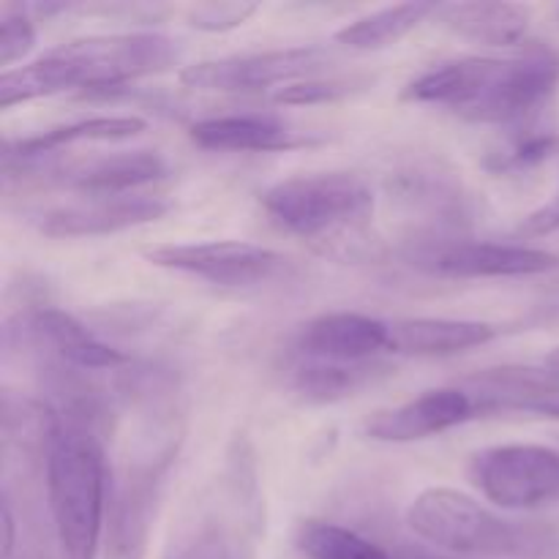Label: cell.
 I'll use <instances>...</instances> for the list:
<instances>
[{
  "instance_id": "83f0119b",
  "label": "cell",
  "mask_w": 559,
  "mask_h": 559,
  "mask_svg": "<svg viewBox=\"0 0 559 559\" xmlns=\"http://www.w3.org/2000/svg\"><path fill=\"white\" fill-rule=\"evenodd\" d=\"M546 366H551V369L559 371V347H555L549 355H546Z\"/></svg>"
},
{
  "instance_id": "5bb4252c",
  "label": "cell",
  "mask_w": 559,
  "mask_h": 559,
  "mask_svg": "<svg viewBox=\"0 0 559 559\" xmlns=\"http://www.w3.org/2000/svg\"><path fill=\"white\" fill-rule=\"evenodd\" d=\"M500 328L480 320H451V317H407L391 322L388 349L409 358H448L495 342Z\"/></svg>"
},
{
  "instance_id": "52a82bcc",
  "label": "cell",
  "mask_w": 559,
  "mask_h": 559,
  "mask_svg": "<svg viewBox=\"0 0 559 559\" xmlns=\"http://www.w3.org/2000/svg\"><path fill=\"white\" fill-rule=\"evenodd\" d=\"M407 262L442 278H519L549 273L559 260L549 251L486 240H420L409 246Z\"/></svg>"
},
{
  "instance_id": "ffe728a7",
  "label": "cell",
  "mask_w": 559,
  "mask_h": 559,
  "mask_svg": "<svg viewBox=\"0 0 559 559\" xmlns=\"http://www.w3.org/2000/svg\"><path fill=\"white\" fill-rule=\"evenodd\" d=\"M440 3H396L377 9L371 14L347 22L342 31L333 33V41L358 52H374L402 41L415 31L426 16H437Z\"/></svg>"
},
{
  "instance_id": "5b68a950",
  "label": "cell",
  "mask_w": 559,
  "mask_h": 559,
  "mask_svg": "<svg viewBox=\"0 0 559 559\" xmlns=\"http://www.w3.org/2000/svg\"><path fill=\"white\" fill-rule=\"evenodd\" d=\"M260 202L278 227L306 240L355 233L374 213V194L355 173L295 175L262 191Z\"/></svg>"
},
{
  "instance_id": "4316f807",
  "label": "cell",
  "mask_w": 559,
  "mask_h": 559,
  "mask_svg": "<svg viewBox=\"0 0 559 559\" xmlns=\"http://www.w3.org/2000/svg\"><path fill=\"white\" fill-rule=\"evenodd\" d=\"M538 415H546V418H559V402L549 404V407H540Z\"/></svg>"
},
{
  "instance_id": "9a60e30c",
  "label": "cell",
  "mask_w": 559,
  "mask_h": 559,
  "mask_svg": "<svg viewBox=\"0 0 559 559\" xmlns=\"http://www.w3.org/2000/svg\"><path fill=\"white\" fill-rule=\"evenodd\" d=\"M478 409H530L559 402V371L551 366H500L467 377Z\"/></svg>"
},
{
  "instance_id": "277c9868",
  "label": "cell",
  "mask_w": 559,
  "mask_h": 559,
  "mask_svg": "<svg viewBox=\"0 0 559 559\" xmlns=\"http://www.w3.org/2000/svg\"><path fill=\"white\" fill-rule=\"evenodd\" d=\"M407 527L424 544L459 557L559 559V533L500 516L448 486L424 489L407 508Z\"/></svg>"
},
{
  "instance_id": "7a4b0ae2",
  "label": "cell",
  "mask_w": 559,
  "mask_h": 559,
  "mask_svg": "<svg viewBox=\"0 0 559 559\" xmlns=\"http://www.w3.org/2000/svg\"><path fill=\"white\" fill-rule=\"evenodd\" d=\"M180 49L164 33H98L58 44L0 74V109L63 91H107L178 63Z\"/></svg>"
},
{
  "instance_id": "8fae6325",
  "label": "cell",
  "mask_w": 559,
  "mask_h": 559,
  "mask_svg": "<svg viewBox=\"0 0 559 559\" xmlns=\"http://www.w3.org/2000/svg\"><path fill=\"white\" fill-rule=\"evenodd\" d=\"M475 413L478 407L467 391L437 388L399 407L374 413L366 420V435L377 442H418L467 424Z\"/></svg>"
},
{
  "instance_id": "e0dca14e",
  "label": "cell",
  "mask_w": 559,
  "mask_h": 559,
  "mask_svg": "<svg viewBox=\"0 0 559 559\" xmlns=\"http://www.w3.org/2000/svg\"><path fill=\"white\" fill-rule=\"evenodd\" d=\"M437 20L484 47H516L530 31V9L519 3H440Z\"/></svg>"
},
{
  "instance_id": "7c38bea8",
  "label": "cell",
  "mask_w": 559,
  "mask_h": 559,
  "mask_svg": "<svg viewBox=\"0 0 559 559\" xmlns=\"http://www.w3.org/2000/svg\"><path fill=\"white\" fill-rule=\"evenodd\" d=\"M391 342V322L358 311H328L306 322L295 336V347L306 360L364 364L374 360Z\"/></svg>"
},
{
  "instance_id": "30bf717a",
  "label": "cell",
  "mask_w": 559,
  "mask_h": 559,
  "mask_svg": "<svg viewBox=\"0 0 559 559\" xmlns=\"http://www.w3.org/2000/svg\"><path fill=\"white\" fill-rule=\"evenodd\" d=\"M167 213L169 202L162 197H91L87 202L44 211L38 216V233L47 238H98V235L126 233V229L158 222Z\"/></svg>"
},
{
  "instance_id": "ac0fdd59",
  "label": "cell",
  "mask_w": 559,
  "mask_h": 559,
  "mask_svg": "<svg viewBox=\"0 0 559 559\" xmlns=\"http://www.w3.org/2000/svg\"><path fill=\"white\" fill-rule=\"evenodd\" d=\"M167 175V162L156 151H120L82 164L69 175V183L91 197H120Z\"/></svg>"
},
{
  "instance_id": "484cf974",
  "label": "cell",
  "mask_w": 559,
  "mask_h": 559,
  "mask_svg": "<svg viewBox=\"0 0 559 559\" xmlns=\"http://www.w3.org/2000/svg\"><path fill=\"white\" fill-rule=\"evenodd\" d=\"M16 549V519L11 511L9 495L3 497V559H14Z\"/></svg>"
},
{
  "instance_id": "7402d4cb",
  "label": "cell",
  "mask_w": 559,
  "mask_h": 559,
  "mask_svg": "<svg viewBox=\"0 0 559 559\" xmlns=\"http://www.w3.org/2000/svg\"><path fill=\"white\" fill-rule=\"evenodd\" d=\"M36 47V25L22 5H5L0 16V66L3 71L25 60Z\"/></svg>"
},
{
  "instance_id": "d4e9b609",
  "label": "cell",
  "mask_w": 559,
  "mask_h": 559,
  "mask_svg": "<svg viewBox=\"0 0 559 559\" xmlns=\"http://www.w3.org/2000/svg\"><path fill=\"white\" fill-rule=\"evenodd\" d=\"M522 238H546V235L559 233V189L540 207L522 218L516 229Z\"/></svg>"
},
{
  "instance_id": "3957f363",
  "label": "cell",
  "mask_w": 559,
  "mask_h": 559,
  "mask_svg": "<svg viewBox=\"0 0 559 559\" xmlns=\"http://www.w3.org/2000/svg\"><path fill=\"white\" fill-rule=\"evenodd\" d=\"M107 459L80 413L55 415L47 431V500L66 559H96L107 511Z\"/></svg>"
},
{
  "instance_id": "6da1fadb",
  "label": "cell",
  "mask_w": 559,
  "mask_h": 559,
  "mask_svg": "<svg viewBox=\"0 0 559 559\" xmlns=\"http://www.w3.org/2000/svg\"><path fill=\"white\" fill-rule=\"evenodd\" d=\"M559 93V52L535 44L516 58L462 55L415 76L404 102L435 104L469 123L506 126L516 134L555 126L546 115Z\"/></svg>"
},
{
  "instance_id": "9c48e42d",
  "label": "cell",
  "mask_w": 559,
  "mask_h": 559,
  "mask_svg": "<svg viewBox=\"0 0 559 559\" xmlns=\"http://www.w3.org/2000/svg\"><path fill=\"white\" fill-rule=\"evenodd\" d=\"M325 60V49L320 47H289L267 49V52L227 55V58L202 60L180 71V85L191 91L213 93H251L267 91L273 85H289L298 76Z\"/></svg>"
},
{
  "instance_id": "8992f818",
  "label": "cell",
  "mask_w": 559,
  "mask_h": 559,
  "mask_svg": "<svg viewBox=\"0 0 559 559\" xmlns=\"http://www.w3.org/2000/svg\"><path fill=\"white\" fill-rule=\"evenodd\" d=\"M469 480L502 511H538L559 502V451L533 442L484 448L469 462Z\"/></svg>"
},
{
  "instance_id": "4fadbf2b",
  "label": "cell",
  "mask_w": 559,
  "mask_h": 559,
  "mask_svg": "<svg viewBox=\"0 0 559 559\" xmlns=\"http://www.w3.org/2000/svg\"><path fill=\"white\" fill-rule=\"evenodd\" d=\"M189 136L194 145L218 153H276L311 142L273 115L257 112L202 118L189 126Z\"/></svg>"
},
{
  "instance_id": "603a6c76",
  "label": "cell",
  "mask_w": 559,
  "mask_h": 559,
  "mask_svg": "<svg viewBox=\"0 0 559 559\" xmlns=\"http://www.w3.org/2000/svg\"><path fill=\"white\" fill-rule=\"evenodd\" d=\"M257 14V3H200L191 5L186 22L202 33H227L246 25Z\"/></svg>"
},
{
  "instance_id": "cb8c5ba5",
  "label": "cell",
  "mask_w": 559,
  "mask_h": 559,
  "mask_svg": "<svg viewBox=\"0 0 559 559\" xmlns=\"http://www.w3.org/2000/svg\"><path fill=\"white\" fill-rule=\"evenodd\" d=\"M349 91H353V85L342 80H306L278 87L273 98L278 104H287V107H314V104L338 102Z\"/></svg>"
},
{
  "instance_id": "2e32d148",
  "label": "cell",
  "mask_w": 559,
  "mask_h": 559,
  "mask_svg": "<svg viewBox=\"0 0 559 559\" xmlns=\"http://www.w3.org/2000/svg\"><path fill=\"white\" fill-rule=\"evenodd\" d=\"M33 331L41 338L63 364L76 366V369L91 371H112L129 364L123 353L112 344L102 342L96 333L87 331L74 314L63 309H41L33 317Z\"/></svg>"
},
{
  "instance_id": "44dd1931",
  "label": "cell",
  "mask_w": 559,
  "mask_h": 559,
  "mask_svg": "<svg viewBox=\"0 0 559 559\" xmlns=\"http://www.w3.org/2000/svg\"><path fill=\"white\" fill-rule=\"evenodd\" d=\"M388 374L385 364L364 360V364H333V360H306L295 369L293 388L306 402L325 404L355 396L364 388L374 385Z\"/></svg>"
},
{
  "instance_id": "d6986e66",
  "label": "cell",
  "mask_w": 559,
  "mask_h": 559,
  "mask_svg": "<svg viewBox=\"0 0 559 559\" xmlns=\"http://www.w3.org/2000/svg\"><path fill=\"white\" fill-rule=\"evenodd\" d=\"M147 129V123L136 115H96V118L74 120V123L58 126V129H49L44 134L25 136V140H9L5 142V164L20 158L47 156V153L60 151L66 145H76V142H118V140H131V136L142 134Z\"/></svg>"
},
{
  "instance_id": "ba28073f",
  "label": "cell",
  "mask_w": 559,
  "mask_h": 559,
  "mask_svg": "<svg viewBox=\"0 0 559 559\" xmlns=\"http://www.w3.org/2000/svg\"><path fill=\"white\" fill-rule=\"evenodd\" d=\"M145 260L164 271L202 278L218 287H254L271 282L287 262L278 251L246 240L162 243L145 249Z\"/></svg>"
}]
</instances>
